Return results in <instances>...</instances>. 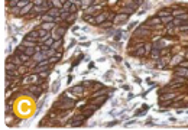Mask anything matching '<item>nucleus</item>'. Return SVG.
Listing matches in <instances>:
<instances>
[{
    "mask_svg": "<svg viewBox=\"0 0 188 130\" xmlns=\"http://www.w3.org/2000/svg\"><path fill=\"white\" fill-rule=\"evenodd\" d=\"M149 33H150V29H149L148 26H140V28L136 29V32H135L136 36H145V35H149Z\"/></svg>",
    "mask_w": 188,
    "mask_h": 130,
    "instance_id": "f257e3e1",
    "label": "nucleus"
},
{
    "mask_svg": "<svg viewBox=\"0 0 188 130\" xmlns=\"http://www.w3.org/2000/svg\"><path fill=\"white\" fill-rule=\"evenodd\" d=\"M29 91L30 92H33V94H35V97H39L41 96V92H42V87H39V85H30L29 87Z\"/></svg>",
    "mask_w": 188,
    "mask_h": 130,
    "instance_id": "f03ea898",
    "label": "nucleus"
},
{
    "mask_svg": "<svg viewBox=\"0 0 188 130\" xmlns=\"http://www.w3.org/2000/svg\"><path fill=\"white\" fill-rule=\"evenodd\" d=\"M106 92H107V88H101L99 91H96L93 94V98H96V97H100V96H106Z\"/></svg>",
    "mask_w": 188,
    "mask_h": 130,
    "instance_id": "7ed1b4c3",
    "label": "nucleus"
},
{
    "mask_svg": "<svg viewBox=\"0 0 188 130\" xmlns=\"http://www.w3.org/2000/svg\"><path fill=\"white\" fill-rule=\"evenodd\" d=\"M84 123V119H75V120H71V126L72 127H78Z\"/></svg>",
    "mask_w": 188,
    "mask_h": 130,
    "instance_id": "20e7f679",
    "label": "nucleus"
},
{
    "mask_svg": "<svg viewBox=\"0 0 188 130\" xmlns=\"http://www.w3.org/2000/svg\"><path fill=\"white\" fill-rule=\"evenodd\" d=\"M59 58H61V53H59V52H56L55 55H52V58H49V62H51V64H55V62H58V61H59Z\"/></svg>",
    "mask_w": 188,
    "mask_h": 130,
    "instance_id": "39448f33",
    "label": "nucleus"
},
{
    "mask_svg": "<svg viewBox=\"0 0 188 130\" xmlns=\"http://www.w3.org/2000/svg\"><path fill=\"white\" fill-rule=\"evenodd\" d=\"M169 14H171V9H162V10L158 13L159 17H165V16H169Z\"/></svg>",
    "mask_w": 188,
    "mask_h": 130,
    "instance_id": "423d86ee",
    "label": "nucleus"
},
{
    "mask_svg": "<svg viewBox=\"0 0 188 130\" xmlns=\"http://www.w3.org/2000/svg\"><path fill=\"white\" fill-rule=\"evenodd\" d=\"M72 92H75V94H81V92H84V85H77L72 88Z\"/></svg>",
    "mask_w": 188,
    "mask_h": 130,
    "instance_id": "0eeeda50",
    "label": "nucleus"
},
{
    "mask_svg": "<svg viewBox=\"0 0 188 130\" xmlns=\"http://www.w3.org/2000/svg\"><path fill=\"white\" fill-rule=\"evenodd\" d=\"M52 45H54V39H52V38H46V39H45V45H44V51H45L46 48L52 46Z\"/></svg>",
    "mask_w": 188,
    "mask_h": 130,
    "instance_id": "6e6552de",
    "label": "nucleus"
},
{
    "mask_svg": "<svg viewBox=\"0 0 188 130\" xmlns=\"http://www.w3.org/2000/svg\"><path fill=\"white\" fill-rule=\"evenodd\" d=\"M29 3H30V0H20V2H19V3H17V7H19V9H20V10H22V9H23L25 6H28Z\"/></svg>",
    "mask_w": 188,
    "mask_h": 130,
    "instance_id": "1a4fd4ad",
    "label": "nucleus"
},
{
    "mask_svg": "<svg viewBox=\"0 0 188 130\" xmlns=\"http://www.w3.org/2000/svg\"><path fill=\"white\" fill-rule=\"evenodd\" d=\"M104 19H106V14L103 13V14H100V16H97V17H96V20H94V22H96L97 25H101V23L104 22Z\"/></svg>",
    "mask_w": 188,
    "mask_h": 130,
    "instance_id": "9d476101",
    "label": "nucleus"
},
{
    "mask_svg": "<svg viewBox=\"0 0 188 130\" xmlns=\"http://www.w3.org/2000/svg\"><path fill=\"white\" fill-rule=\"evenodd\" d=\"M35 48L33 46H28V48H25V53H28L29 57H32V55H35Z\"/></svg>",
    "mask_w": 188,
    "mask_h": 130,
    "instance_id": "9b49d317",
    "label": "nucleus"
},
{
    "mask_svg": "<svg viewBox=\"0 0 188 130\" xmlns=\"http://www.w3.org/2000/svg\"><path fill=\"white\" fill-rule=\"evenodd\" d=\"M45 57H46V53H45V52H44V53H36V55H35V59H36L38 62H41V61H44Z\"/></svg>",
    "mask_w": 188,
    "mask_h": 130,
    "instance_id": "f8f14e48",
    "label": "nucleus"
},
{
    "mask_svg": "<svg viewBox=\"0 0 188 130\" xmlns=\"http://www.w3.org/2000/svg\"><path fill=\"white\" fill-rule=\"evenodd\" d=\"M44 20H45V22H52V23H54V22H55V17L51 16V14L48 13V14H44Z\"/></svg>",
    "mask_w": 188,
    "mask_h": 130,
    "instance_id": "ddd939ff",
    "label": "nucleus"
},
{
    "mask_svg": "<svg viewBox=\"0 0 188 130\" xmlns=\"http://www.w3.org/2000/svg\"><path fill=\"white\" fill-rule=\"evenodd\" d=\"M133 55H135V57H143V55H145V49L142 46H139V51L133 52Z\"/></svg>",
    "mask_w": 188,
    "mask_h": 130,
    "instance_id": "4468645a",
    "label": "nucleus"
},
{
    "mask_svg": "<svg viewBox=\"0 0 188 130\" xmlns=\"http://www.w3.org/2000/svg\"><path fill=\"white\" fill-rule=\"evenodd\" d=\"M32 7H33V3H29L28 6H25V7H23V9L20 10V13H22V14H25V13H28V12H29V10H30Z\"/></svg>",
    "mask_w": 188,
    "mask_h": 130,
    "instance_id": "2eb2a0df",
    "label": "nucleus"
},
{
    "mask_svg": "<svg viewBox=\"0 0 188 130\" xmlns=\"http://www.w3.org/2000/svg\"><path fill=\"white\" fill-rule=\"evenodd\" d=\"M49 14L54 16V17H56V16L59 14V10H58V9H55V7H54V9H49Z\"/></svg>",
    "mask_w": 188,
    "mask_h": 130,
    "instance_id": "dca6fc26",
    "label": "nucleus"
},
{
    "mask_svg": "<svg viewBox=\"0 0 188 130\" xmlns=\"http://www.w3.org/2000/svg\"><path fill=\"white\" fill-rule=\"evenodd\" d=\"M178 74H181V75H184V77H188V71H187V69H184L182 67H179V68H178Z\"/></svg>",
    "mask_w": 188,
    "mask_h": 130,
    "instance_id": "f3484780",
    "label": "nucleus"
},
{
    "mask_svg": "<svg viewBox=\"0 0 188 130\" xmlns=\"http://www.w3.org/2000/svg\"><path fill=\"white\" fill-rule=\"evenodd\" d=\"M19 58H20L22 62H26V61L29 59V55H28V53H20V55H19Z\"/></svg>",
    "mask_w": 188,
    "mask_h": 130,
    "instance_id": "a211bd4d",
    "label": "nucleus"
},
{
    "mask_svg": "<svg viewBox=\"0 0 188 130\" xmlns=\"http://www.w3.org/2000/svg\"><path fill=\"white\" fill-rule=\"evenodd\" d=\"M159 22H161V17H155V19H149L148 20V23H150V25H156Z\"/></svg>",
    "mask_w": 188,
    "mask_h": 130,
    "instance_id": "6ab92c4d",
    "label": "nucleus"
},
{
    "mask_svg": "<svg viewBox=\"0 0 188 130\" xmlns=\"http://www.w3.org/2000/svg\"><path fill=\"white\" fill-rule=\"evenodd\" d=\"M49 75V69H45V71H41L39 72V77L41 78H45V77H48Z\"/></svg>",
    "mask_w": 188,
    "mask_h": 130,
    "instance_id": "aec40b11",
    "label": "nucleus"
},
{
    "mask_svg": "<svg viewBox=\"0 0 188 130\" xmlns=\"http://www.w3.org/2000/svg\"><path fill=\"white\" fill-rule=\"evenodd\" d=\"M172 20V17L171 16H165V17H161V22H163V23H168V22H171Z\"/></svg>",
    "mask_w": 188,
    "mask_h": 130,
    "instance_id": "412c9836",
    "label": "nucleus"
},
{
    "mask_svg": "<svg viewBox=\"0 0 188 130\" xmlns=\"http://www.w3.org/2000/svg\"><path fill=\"white\" fill-rule=\"evenodd\" d=\"M52 26H54V25H52V22H49V23H44V25H42V29H45V30H49Z\"/></svg>",
    "mask_w": 188,
    "mask_h": 130,
    "instance_id": "4be33fe9",
    "label": "nucleus"
},
{
    "mask_svg": "<svg viewBox=\"0 0 188 130\" xmlns=\"http://www.w3.org/2000/svg\"><path fill=\"white\" fill-rule=\"evenodd\" d=\"M174 25H175V26H181V25H182V20L179 19V17H177V19L174 20Z\"/></svg>",
    "mask_w": 188,
    "mask_h": 130,
    "instance_id": "5701e85b",
    "label": "nucleus"
},
{
    "mask_svg": "<svg viewBox=\"0 0 188 130\" xmlns=\"http://www.w3.org/2000/svg\"><path fill=\"white\" fill-rule=\"evenodd\" d=\"M179 30L181 32H188V25H181L179 26Z\"/></svg>",
    "mask_w": 188,
    "mask_h": 130,
    "instance_id": "b1692460",
    "label": "nucleus"
},
{
    "mask_svg": "<svg viewBox=\"0 0 188 130\" xmlns=\"http://www.w3.org/2000/svg\"><path fill=\"white\" fill-rule=\"evenodd\" d=\"M69 13H74V12H77V6L75 5H71V7H69V10H68Z\"/></svg>",
    "mask_w": 188,
    "mask_h": 130,
    "instance_id": "393cba45",
    "label": "nucleus"
},
{
    "mask_svg": "<svg viewBox=\"0 0 188 130\" xmlns=\"http://www.w3.org/2000/svg\"><path fill=\"white\" fill-rule=\"evenodd\" d=\"M133 10H135V7H130V9H122V12H124V13H133Z\"/></svg>",
    "mask_w": 188,
    "mask_h": 130,
    "instance_id": "a878e982",
    "label": "nucleus"
},
{
    "mask_svg": "<svg viewBox=\"0 0 188 130\" xmlns=\"http://www.w3.org/2000/svg\"><path fill=\"white\" fill-rule=\"evenodd\" d=\"M126 19H127V16H126V14H120V16H117V20H122V22H123V20H126Z\"/></svg>",
    "mask_w": 188,
    "mask_h": 130,
    "instance_id": "bb28decb",
    "label": "nucleus"
},
{
    "mask_svg": "<svg viewBox=\"0 0 188 130\" xmlns=\"http://www.w3.org/2000/svg\"><path fill=\"white\" fill-rule=\"evenodd\" d=\"M58 85H59V81H56V82L54 84V87H52V91H54V92H56V90H58Z\"/></svg>",
    "mask_w": 188,
    "mask_h": 130,
    "instance_id": "cd10ccee",
    "label": "nucleus"
},
{
    "mask_svg": "<svg viewBox=\"0 0 188 130\" xmlns=\"http://www.w3.org/2000/svg\"><path fill=\"white\" fill-rule=\"evenodd\" d=\"M152 57H153V58H158V57H159V51H158V49L152 51Z\"/></svg>",
    "mask_w": 188,
    "mask_h": 130,
    "instance_id": "c85d7f7f",
    "label": "nucleus"
},
{
    "mask_svg": "<svg viewBox=\"0 0 188 130\" xmlns=\"http://www.w3.org/2000/svg\"><path fill=\"white\" fill-rule=\"evenodd\" d=\"M84 19H85V20H88V22H93V20H96V19H93V17H91V16H88V14H85V16H84Z\"/></svg>",
    "mask_w": 188,
    "mask_h": 130,
    "instance_id": "c756f323",
    "label": "nucleus"
},
{
    "mask_svg": "<svg viewBox=\"0 0 188 130\" xmlns=\"http://www.w3.org/2000/svg\"><path fill=\"white\" fill-rule=\"evenodd\" d=\"M42 3H44V0H33V5H36V6L38 5H42Z\"/></svg>",
    "mask_w": 188,
    "mask_h": 130,
    "instance_id": "7c9ffc66",
    "label": "nucleus"
},
{
    "mask_svg": "<svg viewBox=\"0 0 188 130\" xmlns=\"http://www.w3.org/2000/svg\"><path fill=\"white\" fill-rule=\"evenodd\" d=\"M181 67H182V68H187V67H188V61H184V62H181Z\"/></svg>",
    "mask_w": 188,
    "mask_h": 130,
    "instance_id": "2f4dec72",
    "label": "nucleus"
},
{
    "mask_svg": "<svg viewBox=\"0 0 188 130\" xmlns=\"http://www.w3.org/2000/svg\"><path fill=\"white\" fill-rule=\"evenodd\" d=\"M116 39H120L122 38V32H116V36H114Z\"/></svg>",
    "mask_w": 188,
    "mask_h": 130,
    "instance_id": "473e14b6",
    "label": "nucleus"
},
{
    "mask_svg": "<svg viewBox=\"0 0 188 130\" xmlns=\"http://www.w3.org/2000/svg\"><path fill=\"white\" fill-rule=\"evenodd\" d=\"M101 25H103V26H107V28H109V26H111V22H103Z\"/></svg>",
    "mask_w": 188,
    "mask_h": 130,
    "instance_id": "72a5a7b5",
    "label": "nucleus"
},
{
    "mask_svg": "<svg viewBox=\"0 0 188 130\" xmlns=\"http://www.w3.org/2000/svg\"><path fill=\"white\" fill-rule=\"evenodd\" d=\"M114 124H117V121H111V123H109L107 127H111V126H114Z\"/></svg>",
    "mask_w": 188,
    "mask_h": 130,
    "instance_id": "f704fd0d",
    "label": "nucleus"
},
{
    "mask_svg": "<svg viewBox=\"0 0 188 130\" xmlns=\"http://www.w3.org/2000/svg\"><path fill=\"white\" fill-rule=\"evenodd\" d=\"M114 59H116V61H117V62H120V61H122V58H120V57H119V55H116V57H114Z\"/></svg>",
    "mask_w": 188,
    "mask_h": 130,
    "instance_id": "c9c22d12",
    "label": "nucleus"
},
{
    "mask_svg": "<svg viewBox=\"0 0 188 130\" xmlns=\"http://www.w3.org/2000/svg\"><path fill=\"white\" fill-rule=\"evenodd\" d=\"M177 80H178L179 82H184V77H179V75H178V78H177Z\"/></svg>",
    "mask_w": 188,
    "mask_h": 130,
    "instance_id": "e433bc0d",
    "label": "nucleus"
},
{
    "mask_svg": "<svg viewBox=\"0 0 188 130\" xmlns=\"http://www.w3.org/2000/svg\"><path fill=\"white\" fill-rule=\"evenodd\" d=\"M94 88H101V84H94Z\"/></svg>",
    "mask_w": 188,
    "mask_h": 130,
    "instance_id": "4c0bfd02",
    "label": "nucleus"
}]
</instances>
